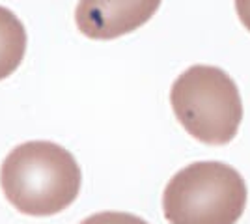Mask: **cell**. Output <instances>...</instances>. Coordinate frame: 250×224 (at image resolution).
<instances>
[{"label": "cell", "mask_w": 250, "mask_h": 224, "mask_svg": "<svg viewBox=\"0 0 250 224\" xmlns=\"http://www.w3.org/2000/svg\"><path fill=\"white\" fill-rule=\"evenodd\" d=\"M83 174L65 148L47 142H24L13 148L0 168L6 200L24 215L51 217L77 200Z\"/></svg>", "instance_id": "obj_1"}, {"label": "cell", "mask_w": 250, "mask_h": 224, "mask_svg": "<svg viewBox=\"0 0 250 224\" xmlns=\"http://www.w3.org/2000/svg\"><path fill=\"white\" fill-rule=\"evenodd\" d=\"M249 200L247 183L233 166L198 161L174 174L163 192L170 224H235Z\"/></svg>", "instance_id": "obj_2"}, {"label": "cell", "mask_w": 250, "mask_h": 224, "mask_svg": "<svg viewBox=\"0 0 250 224\" xmlns=\"http://www.w3.org/2000/svg\"><path fill=\"white\" fill-rule=\"evenodd\" d=\"M170 103L185 131L204 144H228L239 131L243 99L220 67L198 64L185 69L172 84Z\"/></svg>", "instance_id": "obj_3"}, {"label": "cell", "mask_w": 250, "mask_h": 224, "mask_svg": "<svg viewBox=\"0 0 250 224\" xmlns=\"http://www.w3.org/2000/svg\"><path fill=\"white\" fill-rule=\"evenodd\" d=\"M163 0H79L77 28L90 40H116L135 32L157 13Z\"/></svg>", "instance_id": "obj_4"}, {"label": "cell", "mask_w": 250, "mask_h": 224, "mask_svg": "<svg viewBox=\"0 0 250 224\" xmlns=\"http://www.w3.org/2000/svg\"><path fill=\"white\" fill-rule=\"evenodd\" d=\"M26 53V30L11 10L0 6V81L17 71Z\"/></svg>", "instance_id": "obj_5"}, {"label": "cell", "mask_w": 250, "mask_h": 224, "mask_svg": "<svg viewBox=\"0 0 250 224\" xmlns=\"http://www.w3.org/2000/svg\"><path fill=\"white\" fill-rule=\"evenodd\" d=\"M81 224H149V223L133 213H124V211H101V213L86 217Z\"/></svg>", "instance_id": "obj_6"}, {"label": "cell", "mask_w": 250, "mask_h": 224, "mask_svg": "<svg viewBox=\"0 0 250 224\" xmlns=\"http://www.w3.org/2000/svg\"><path fill=\"white\" fill-rule=\"evenodd\" d=\"M235 10L243 26L250 32V0H235Z\"/></svg>", "instance_id": "obj_7"}]
</instances>
